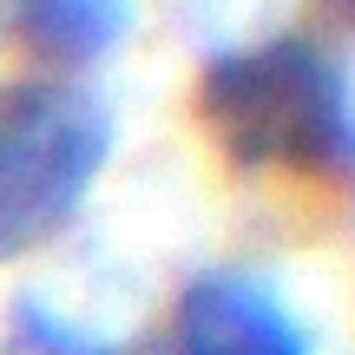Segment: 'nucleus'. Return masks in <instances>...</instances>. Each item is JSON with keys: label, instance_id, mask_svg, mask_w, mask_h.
I'll list each match as a JSON object with an SVG mask.
<instances>
[{"label": "nucleus", "instance_id": "nucleus-1", "mask_svg": "<svg viewBox=\"0 0 355 355\" xmlns=\"http://www.w3.org/2000/svg\"><path fill=\"white\" fill-rule=\"evenodd\" d=\"M198 112L230 165L355 184V92L316 40H263L204 66Z\"/></svg>", "mask_w": 355, "mask_h": 355}, {"label": "nucleus", "instance_id": "nucleus-2", "mask_svg": "<svg viewBox=\"0 0 355 355\" xmlns=\"http://www.w3.org/2000/svg\"><path fill=\"white\" fill-rule=\"evenodd\" d=\"M112 152V119L86 86L0 79V263L33 257L79 217Z\"/></svg>", "mask_w": 355, "mask_h": 355}, {"label": "nucleus", "instance_id": "nucleus-3", "mask_svg": "<svg viewBox=\"0 0 355 355\" xmlns=\"http://www.w3.org/2000/svg\"><path fill=\"white\" fill-rule=\"evenodd\" d=\"M178 355H309V336L263 283L217 270L178 296Z\"/></svg>", "mask_w": 355, "mask_h": 355}, {"label": "nucleus", "instance_id": "nucleus-4", "mask_svg": "<svg viewBox=\"0 0 355 355\" xmlns=\"http://www.w3.org/2000/svg\"><path fill=\"white\" fill-rule=\"evenodd\" d=\"M20 40L53 66H92L132 33V0H20Z\"/></svg>", "mask_w": 355, "mask_h": 355}]
</instances>
